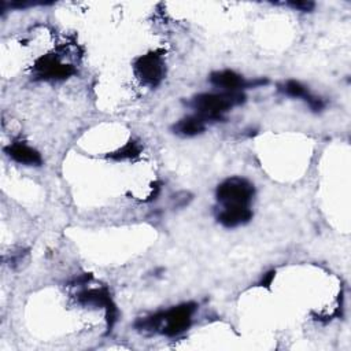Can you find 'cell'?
<instances>
[{
    "label": "cell",
    "mask_w": 351,
    "mask_h": 351,
    "mask_svg": "<svg viewBox=\"0 0 351 351\" xmlns=\"http://www.w3.org/2000/svg\"><path fill=\"white\" fill-rule=\"evenodd\" d=\"M195 310V303H184L167 311H160L152 317L141 319L136 326L144 330L160 329V333L166 336H177L189 328Z\"/></svg>",
    "instance_id": "1"
},
{
    "label": "cell",
    "mask_w": 351,
    "mask_h": 351,
    "mask_svg": "<svg viewBox=\"0 0 351 351\" xmlns=\"http://www.w3.org/2000/svg\"><path fill=\"white\" fill-rule=\"evenodd\" d=\"M245 96L240 90L237 92H219V93H200L195 96L191 101L196 115L203 121H219L222 115L230 110L233 106L244 103Z\"/></svg>",
    "instance_id": "2"
},
{
    "label": "cell",
    "mask_w": 351,
    "mask_h": 351,
    "mask_svg": "<svg viewBox=\"0 0 351 351\" xmlns=\"http://www.w3.org/2000/svg\"><path fill=\"white\" fill-rule=\"evenodd\" d=\"M254 185L241 177H230L217 188V199L225 206H248L254 197Z\"/></svg>",
    "instance_id": "3"
},
{
    "label": "cell",
    "mask_w": 351,
    "mask_h": 351,
    "mask_svg": "<svg viewBox=\"0 0 351 351\" xmlns=\"http://www.w3.org/2000/svg\"><path fill=\"white\" fill-rule=\"evenodd\" d=\"M134 71L140 81L148 86H156L165 77V62L158 52H148L134 62Z\"/></svg>",
    "instance_id": "4"
},
{
    "label": "cell",
    "mask_w": 351,
    "mask_h": 351,
    "mask_svg": "<svg viewBox=\"0 0 351 351\" xmlns=\"http://www.w3.org/2000/svg\"><path fill=\"white\" fill-rule=\"evenodd\" d=\"M77 300L82 304H95L99 307L106 308V319H107V329L111 330L117 317H118V310L114 302L111 300V296L106 288L100 289H88L82 291L77 295Z\"/></svg>",
    "instance_id": "5"
},
{
    "label": "cell",
    "mask_w": 351,
    "mask_h": 351,
    "mask_svg": "<svg viewBox=\"0 0 351 351\" xmlns=\"http://www.w3.org/2000/svg\"><path fill=\"white\" fill-rule=\"evenodd\" d=\"M37 77L44 80H64L75 73L71 64L62 63L55 55H44L34 63Z\"/></svg>",
    "instance_id": "6"
},
{
    "label": "cell",
    "mask_w": 351,
    "mask_h": 351,
    "mask_svg": "<svg viewBox=\"0 0 351 351\" xmlns=\"http://www.w3.org/2000/svg\"><path fill=\"white\" fill-rule=\"evenodd\" d=\"M210 81L215 86H219L228 92H237L248 86L259 85V84H266V81L259 80V81H245L240 74H237L233 70H221V71H214L210 74Z\"/></svg>",
    "instance_id": "7"
},
{
    "label": "cell",
    "mask_w": 351,
    "mask_h": 351,
    "mask_svg": "<svg viewBox=\"0 0 351 351\" xmlns=\"http://www.w3.org/2000/svg\"><path fill=\"white\" fill-rule=\"evenodd\" d=\"M4 151L11 159H14L15 162L22 163V165L40 166L43 163V158H41L40 152L22 141H16V143L7 145L4 148Z\"/></svg>",
    "instance_id": "8"
},
{
    "label": "cell",
    "mask_w": 351,
    "mask_h": 351,
    "mask_svg": "<svg viewBox=\"0 0 351 351\" xmlns=\"http://www.w3.org/2000/svg\"><path fill=\"white\" fill-rule=\"evenodd\" d=\"M252 218L248 206H225L218 214V221L226 228H236L247 223Z\"/></svg>",
    "instance_id": "9"
},
{
    "label": "cell",
    "mask_w": 351,
    "mask_h": 351,
    "mask_svg": "<svg viewBox=\"0 0 351 351\" xmlns=\"http://www.w3.org/2000/svg\"><path fill=\"white\" fill-rule=\"evenodd\" d=\"M206 129V121H203L199 115H191L180 119L173 125V132L182 137H193L203 133Z\"/></svg>",
    "instance_id": "10"
},
{
    "label": "cell",
    "mask_w": 351,
    "mask_h": 351,
    "mask_svg": "<svg viewBox=\"0 0 351 351\" xmlns=\"http://www.w3.org/2000/svg\"><path fill=\"white\" fill-rule=\"evenodd\" d=\"M138 155H140V145L134 140H130L128 144H125L118 151L110 154L108 156L114 160H125V159H133Z\"/></svg>",
    "instance_id": "11"
},
{
    "label": "cell",
    "mask_w": 351,
    "mask_h": 351,
    "mask_svg": "<svg viewBox=\"0 0 351 351\" xmlns=\"http://www.w3.org/2000/svg\"><path fill=\"white\" fill-rule=\"evenodd\" d=\"M278 89L291 97L304 99L310 93L304 85H302L299 81H295V80H288L282 85H278Z\"/></svg>",
    "instance_id": "12"
},
{
    "label": "cell",
    "mask_w": 351,
    "mask_h": 351,
    "mask_svg": "<svg viewBox=\"0 0 351 351\" xmlns=\"http://www.w3.org/2000/svg\"><path fill=\"white\" fill-rule=\"evenodd\" d=\"M304 101H306V103L308 104V107H310L313 111H315V112L321 111V110L325 107V101H324L321 97L313 96V95H310V93L304 97Z\"/></svg>",
    "instance_id": "13"
},
{
    "label": "cell",
    "mask_w": 351,
    "mask_h": 351,
    "mask_svg": "<svg viewBox=\"0 0 351 351\" xmlns=\"http://www.w3.org/2000/svg\"><path fill=\"white\" fill-rule=\"evenodd\" d=\"M288 5H291L295 10H300V11H311L314 8L313 1H289Z\"/></svg>",
    "instance_id": "14"
},
{
    "label": "cell",
    "mask_w": 351,
    "mask_h": 351,
    "mask_svg": "<svg viewBox=\"0 0 351 351\" xmlns=\"http://www.w3.org/2000/svg\"><path fill=\"white\" fill-rule=\"evenodd\" d=\"M274 274H276V271H269V273H266L265 276H263V278H262V281H261V284L259 285H262V287H269L270 284H271V280L274 278Z\"/></svg>",
    "instance_id": "15"
}]
</instances>
